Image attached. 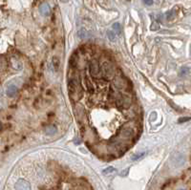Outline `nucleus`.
<instances>
[{
	"instance_id": "nucleus-12",
	"label": "nucleus",
	"mask_w": 191,
	"mask_h": 190,
	"mask_svg": "<svg viewBox=\"0 0 191 190\" xmlns=\"http://www.w3.org/2000/svg\"><path fill=\"white\" fill-rule=\"evenodd\" d=\"M78 35H79V37L80 38H82V39H87L90 37V34H89V32L87 30H85L84 28L82 29H80L79 32H78Z\"/></svg>"
},
{
	"instance_id": "nucleus-8",
	"label": "nucleus",
	"mask_w": 191,
	"mask_h": 190,
	"mask_svg": "<svg viewBox=\"0 0 191 190\" xmlns=\"http://www.w3.org/2000/svg\"><path fill=\"white\" fill-rule=\"evenodd\" d=\"M30 183L25 180H19L18 182L15 183V189H19V190H28L30 189Z\"/></svg>"
},
{
	"instance_id": "nucleus-3",
	"label": "nucleus",
	"mask_w": 191,
	"mask_h": 190,
	"mask_svg": "<svg viewBox=\"0 0 191 190\" xmlns=\"http://www.w3.org/2000/svg\"><path fill=\"white\" fill-rule=\"evenodd\" d=\"M115 103L117 107L119 108H124V109H128V108L131 106L132 104V101L131 98H128L127 96H124V95H121V96L115 101Z\"/></svg>"
},
{
	"instance_id": "nucleus-18",
	"label": "nucleus",
	"mask_w": 191,
	"mask_h": 190,
	"mask_svg": "<svg viewBox=\"0 0 191 190\" xmlns=\"http://www.w3.org/2000/svg\"><path fill=\"white\" fill-rule=\"evenodd\" d=\"M107 35H108V38L111 40V41H115L117 37H116V34L114 33L112 31H108L107 32Z\"/></svg>"
},
{
	"instance_id": "nucleus-25",
	"label": "nucleus",
	"mask_w": 191,
	"mask_h": 190,
	"mask_svg": "<svg viewBox=\"0 0 191 190\" xmlns=\"http://www.w3.org/2000/svg\"><path fill=\"white\" fill-rule=\"evenodd\" d=\"M143 2H144L145 5L150 6V5H152V4H153V0H143Z\"/></svg>"
},
{
	"instance_id": "nucleus-11",
	"label": "nucleus",
	"mask_w": 191,
	"mask_h": 190,
	"mask_svg": "<svg viewBox=\"0 0 191 190\" xmlns=\"http://www.w3.org/2000/svg\"><path fill=\"white\" fill-rule=\"evenodd\" d=\"M57 129L54 124H50V125H48V126L45 127V134L48 135V136L54 135L57 133Z\"/></svg>"
},
{
	"instance_id": "nucleus-26",
	"label": "nucleus",
	"mask_w": 191,
	"mask_h": 190,
	"mask_svg": "<svg viewBox=\"0 0 191 190\" xmlns=\"http://www.w3.org/2000/svg\"><path fill=\"white\" fill-rule=\"evenodd\" d=\"M128 172H129V168H126L124 171H122V172H121L120 175H121V176H123V177H124V176H126L127 174H128Z\"/></svg>"
},
{
	"instance_id": "nucleus-14",
	"label": "nucleus",
	"mask_w": 191,
	"mask_h": 190,
	"mask_svg": "<svg viewBox=\"0 0 191 190\" xmlns=\"http://www.w3.org/2000/svg\"><path fill=\"white\" fill-rule=\"evenodd\" d=\"M11 63H12V66L15 68V70H21L22 69V63L16 59V58H12V60H11Z\"/></svg>"
},
{
	"instance_id": "nucleus-1",
	"label": "nucleus",
	"mask_w": 191,
	"mask_h": 190,
	"mask_svg": "<svg viewBox=\"0 0 191 190\" xmlns=\"http://www.w3.org/2000/svg\"><path fill=\"white\" fill-rule=\"evenodd\" d=\"M68 92L70 98L75 101H78L83 96V89L81 86L80 79L79 76L75 74L74 76H70L68 78Z\"/></svg>"
},
{
	"instance_id": "nucleus-10",
	"label": "nucleus",
	"mask_w": 191,
	"mask_h": 190,
	"mask_svg": "<svg viewBox=\"0 0 191 190\" xmlns=\"http://www.w3.org/2000/svg\"><path fill=\"white\" fill-rule=\"evenodd\" d=\"M6 93H7V95L10 98L15 97V95H16V93H17V87H16L15 85H13V84L9 85L7 90H6Z\"/></svg>"
},
{
	"instance_id": "nucleus-23",
	"label": "nucleus",
	"mask_w": 191,
	"mask_h": 190,
	"mask_svg": "<svg viewBox=\"0 0 191 190\" xmlns=\"http://www.w3.org/2000/svg\"><path fill=\"white\" fill-rule=\"evenodd\" d=\"M190 120V117H181V119H179V123H186V121H188Z\"/></svg>"
},
{
	"instance_id": "nucleus-5",
	"label": "nucleus",
	"mask_w": 191,
	"mask_h": 190,
	"mask_svg": "<svg viewBox=\"0 0 191 190\" xmlns=\"http://www.w3.org/2000/svg\"><path fill=\"white\" fill-rule=\"evenodd\" d=\"M75 110H76V119H78V120L80 123L84 124L86 123V120H87V115H86V112H85V109L83 108V106L80 104H76Z\"/></svg>"
},
{
	"instance_id": "nucleus-15",
	"label": "nucleus",
	"mask_w": 191,
	"mask_h": 190,
	"mask_svg": "<svg viewBox=\"0 0 191 190\" xmlns=\"http://www.w3.org/2000/svg\"><path fill=\"white\" fill-rule=\"evenodd\" d=\"M84 83H85V85H86V87H87L88 92H89V93H94L95 88H94L93 84L89 81L88 78H84Z\"/></svg>"
},
{
	"instance_id": "nucleus-24",
	"label": "nucleus",
	"mask_w": 191,
	"mask_h": 190,
	"mask_svg": "<svg viewBox=\"0 0 191 190\" xmlns=\"http://www.w3.org/2000/svg\"><path fill=\"white\" fill-rule=\"evenodd\" d=\"M113 30H116L118 32H120V23L113 24Z\"/></svg>"
},
{
	"instance_id": "nucleus-7",
	"label": "nucleus",
	"mask_w": 191,
	"mask_h": 190,
	"mask_svg": "<svg viewBox=\"0 0 191 190\" xmlns=\"http://www.w3.org/2000/svg\"><path fill=\"white\" fill-rule=\"evenodd\" d=\"M89 71H90V74L92 76L95 78V76H98L99 72H101V69H99V64H98V60H92L90 62L89 64Z\"/></svg>"
},
{
	"instance_id": "nucleus-16",
	"label": "nucleus",
	"mask_w": 191,
	"mask_h": 190,
	"mask_svg": "<svg viewBox=\"0 0 191 190\" xmlns=\"http://www.w3.org/2000/svg\"><path fill=\"white\" fill-rule=\"evenodd\" d=\"M52 64L54 66V71H58V69H60V58L57 56H54L52 59Z\"/></svg>"
},
{
	"instance_id": "nucleus-21",
	"label": "nucleus",
	"mask_w": 191,
	"mask_h": 190,
	"mask_svg": "<svg viewBox=\"0 0 191 190\" xmlns=\"http://www.w3.org/2000/svg\"><path fill=\"white\" fill-rule=\"evenodd\" d=\"M189 73V68L188 67H183L181 69V76H185Z\"/></svg>"
},
{
	"instance_id": "nucleus-22",
	"label": "nucleus",
	"mask_w": 191,
	"mask_h": 190,
	"mask_svg": "<svg viewBox=\"0 0 191 190\" xmlns=\"http://www.w3.org/2000/svg\"><path fill=\"white\" fill-rule=\"evenodd\" d=\"M174 15H175L174 11H170V12H168L166 13V18H167L168 20H170L171 18H173Z\"/></svg>"
},
{
	"instance_id": "nucleus-6",
	"label": "nucleus",
	"mask_w": 191,
	"mask_h": 190,
	"mask_svg": "<svg viewBox=\"0 0 191 190\" xmlns=\"http://www.w3.org/2000/svg\"><path fill=\"white\" fill-rule=\"evenodd\" d=\"M120 135L121 136V137H123L124 139H130V138L134 137L135 131H134L133 128L130 127L128 124H123L120 127Z\"/></svg>"
},
{
	"instance_id": "nucleus-20",
	"label": "nucleus",
	"mask_w": 191,
	"mask_h": 190,
	"mask_svg": "<svg viewBox=\"0 0 191 190\" xmlns=\"http://www.w3.org/2000/svg\"><path fill=\"white\" fill-rule=\"evenodd\" d=\"M159 29H160V25H159L157 22H153L151 26H150V30L151 31H158Z\"/></svg>"
},
{
	"instance_id": "nucleus-27",
	"label": "nucleus",
	"mask_w": 191,
	"mask_h": 190,
	"mask_svg": "<svg viewBox=\"0 0 191 190\" xmlns=\"http://www.w3.org/2000/svg\"><path fill=\"white\" fill-rule=\"evenodd\" d=\"M0 130H1V123H0Z\"/></svg>"
},
{
	"instance_id": "nucleus-19",
	"label": "nucleus",
	"mask_w": 191,
	"mask_h": 190,
	"mask_svg": "<svg viewBox=\"0 0 191 190\" xmlns=\"http://www.w3.org/2000/svg\"><path fill=\"white\" fill-rule=\"evenodd\" d=\"M113 172H116V169L114 168V167H112V166H109V167H107L106 169H104L102 171V173L103 174H110V173H113Z\"/></svg>"
},
{
	"instance_id": "nucleus-9",
	"label": "nucleus",
	"mask_w": 191,
	"mask_h": 190,
	"mask_svg": "<svg viewBox=\"0 0 191 190\" xmlns=\"http://www.w3.org/2000/svg\"><path fill=\"white\" fill-rule=\"evenodd\" d=\"M39 12L41 13L42 15L44 16H49L50 12H51V9H50V6L48 5L47 3H42L41 5L39 6Z\"/></svg>"
},
{
	"instance_id": "nucleus-4",
	"label": "nucleus",
	"mask_w": 191,
	"mask_h": 190,
	"mask_svg": "<svg viewBox=\"0 0 191 190\" xmlns=\"http://www.w3.org/2000/svg\"><path fill=\"white\" fill-rule=\"evenodd\" d=\"M102 71L103 75L107 79L113 78L114 74H115V70H114V66L112 65L111 62L109 61H104L102 64Z\"/></svg>"
},
{
	"instance_id": "nucleus-2",
	"label": "nucleus",
	"mask_w": 191,
	"mask_h": 190,
	"mask_svg": "<svg viewBox=\"0 0 191 190\" xmlns=\"http://www.w3.org/2000/svg\"><path fill=\"white\" fill-rule=\"evenodd\" d=\"M113 85L114 87L118 90H127L128 89V81L123 76H118L113 79Z\"/></svg>"
},
{
	"instance_id": "nucleus-17",
	"label": "nucleus",
	"mask_w": 191,
	"mask_h": 190,
	"mask_svg": "<svg viewBox=\"0 0 191 190\" xmlns=\"http://www.w3.org/2000/svg\"><path fill=\"white\" fill-rule=\"evenodd\" d=\"M145 156V152H140V153H138V154H135V155H133L131 157V160L132 161H139V160H140L142 159L143 157H144Z\"/></svg>"
},
{
	"instance_id": "nucleus-13",
	"label": "nucleus",
	"mask_w": 191,
	"mask_h": 190,
	"mask_svg": "<svg viewBox=\"0 0 191 190\" xmlns=\"http://www.w3.org/2000/svg\"><path fill=\"white\" fill-rule=\"evenodd\" d=\"M8 63H7V59L4 56H0V72H3L7 69Z\"/></svg>"
}]
</instances>
